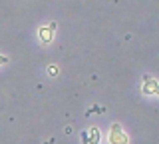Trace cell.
Returning <instances> with one entry per match:
<instances>
[{"label":"cell","instance_id":"5b68a950","mask_svg":"<svg viewBox=\"0 0 159 144\" xmlns=\"http://www.w3.org/2000/svg\"><path fill=\"white\" fill-rule=\"evenodd\" d=\"M8 62V58L6 56H0V64H6Z\"/></svg>","mask_w":159,"mask_h":144},{"label":"cell","instance_id":"7a4b0ae2","mask_svg":"<svg viewBox=\"0 0 159 144\" xmlns=\"http://www.w3.org/2000/svg\"><path fill=\"white\" fill-rule=\"evenodd\" d=\"M54 32H56V22H50L48 26H42V28L38 30V34H40V40H42L44 44H48V42L54 38Z\"/></svg>","mask_w":159,"mask_h":144},{"label":"cell","instance_id":"277c9868","mask_svg":"<svg viewBox=\"0 0 159 144\" xmlns=\"http://www.w3.org/2000/svg\"><path fill=\"white\" fill-rule=\"evenodd\" d=\"M50 74H52V76H54V74H58V68L56 66H50Z\"/></svg>","mask_w":159,"mask_h":144},{"label":"cell","instance_id":"6da1fadb","mask_svg":"<svg viewBox=\"0 0 159 144\" xmlns=\"http://www.w3.org/2000/svg\"><path fill=\"white\" fill-rule=\"evenodd\" d=\"M109 144H129L127 134L123 132V128L117 122L111 124V128H109Z\"/></svg>","mask_w":159,"mask_h":144},{"label":"cell","instance_id":"3957f363","mask_svg":"<svg viewBox=\"0 0 159 144\" xmlns=\"http://www.w3.org/2000/svg\"><path fill=\"white\" fill-rule=\"evenodd\" d=\"M141 90H143V94H157L159 92V84H157V80H153L151 76H143Z\"/></svg>","mask_w":159,"mask_h":144}]
</instances>
